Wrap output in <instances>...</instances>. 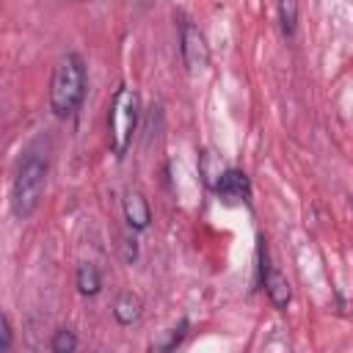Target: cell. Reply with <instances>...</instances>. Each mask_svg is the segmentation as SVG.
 Listing matches in <instances>:
<instances>
[{
    "mask_svg": "<svg viewBox=\"0 0 353 353\" xmlns=\"http://www.w3.org/2000/svg\"><path fill=\"white\" fill-rule=\"evenodd\" d=\"M44 182H47V154L41 152L39 143H33L19 157V165L14 171V182H11V212L19 221H25L36 212V207L44 196Z\"/></svg>",
    "mask_w": 353,
    "mask_h": 353,
    "instance_id": "6da1fadb",
    "label": "cell"
},
{
    "mask_svg": "<svg viewBox=\"0 0 353 353\" xmlns=\"http://www.w3.org/2000/svg\"><path fill=\"white\" fill-rule=\"evenodd\" d=\"M85 85H88V77H85V63L77 52H66L58 58L55 69H52V80H50V108L58 119H66L72 116L83 97H85Z\"/></svg>",
    "mask_w": 353,
    "mask_h": 353,
    "instance_id": "7a4b0ae2",
    "label": "cell"
},
{
    "mask_svg": "<svg viewBox=\"0 0 353 353\" xmlns=\"http://www.w3.org/2000/svg\"><path fill=\"white\" fill-rule=\"evenodd\" d=\"M138 116H141V99L135 94V88L130 85H119V91L113 94L110 102V113H108V127H110V149L116 157H124L135 127H138Z\"/></svg>",
    "mask_w": 353,
    "mask_h": 353,
    "instance_id": "3957f363",
    "label": "cell"
},
{
    "mask_svg": "<svg viewBox=\"0 0 353 353\" xmlns=\"http://www.w3.org/2000/svg\"><path fill=\"white\" fill-rule=\"evenodd\" d=\"M179 41H182V61L190 72L196 69H204L207 61H210V50H207V41H204V33L199 30V25H193V19H188L185 14H179Z\"/></svg>",
    "mask_w": 353,
    "mask_h": 353,
    "instance_id": "277c9868",
    "label": "cell"
},
{
    "mask_svg": "<svg viewBox=\"0 0 353 353\" xmlns=\"http://www.w3.org/2000/svg\"><path fill=\"white\" fill-rule=\"evenodd\" d=\"M215 193L218 199H223L226 204H243L251 199V182L248 174L240 168H226L221 171L218 182H215Z\"/></svg>",
    "mask_w": 353,
    "mask_h": 353,
    "instance_id": "5b68a950",
    "label": "cell"
},
{
    "mask_svg": "<svg viewBox=\"0 0 353 353\" xmlns=\"http://www.w3.org/2000/svg\"><path fill=\"white\" fill-rule=\"evenodd\" d=\"M124 218H127L130 229H135V232H141V229H146V226H149L152 212H149L146 199H143L138 190H130V193L124 196Z\"/></svg>",
    "mask_w": 353,
    "mask_h": 353,
    "instance_id": "8992f818",
    "label": "cell"
},
{
    "mask_svg": "<svg viewBox=\"0 0 353 353\" xmlns=\"http://www.w3.org/2000/svg\"><path fill=\"white\" fill-rule=\"evenodd\" d=\"M262 284H265V292H268L270 303H273L276 309H287V303H290V298H292V290H290L287 276H284L281 270L270 268L268 276L262 279Z\"/></svg>",
    "mask_w": 353,
    "mask_h": 353,
    "instance_id": "52a82bcc",
    "label": "cell"
},
{
    "mask_svg": "<svg viewBox=\"0 0 353 353\" xmlns=\"http://www.w3.org/2000/svg\"><path fill=\"white\" fill-rule=\"evenodd\" d=\"M113 317L119 325H132L141 317V298L135 292H121L113 306Z\"/></svg>",
    "mask_w": 353,
    "mask_h": 353,
    "instance_id": "ba28073f",
    "label": "cell"
},
{
    "mask_svg": "<svg viewBox=\"0 0 353 353\" xmlns=\"http://www.w3.org/2000/svg\"><path fill=\"white\" fill-rule=\"evenodd\" d=\"M77 290H80V295H88V298H94L102 290V279H99L97 265L80 262V268H77Z\"/></svg>",
    "mask_w": 353,
    "mask_h": 353,
    "instance_id": "9c48e42d",
    "label": "cell"
},
{
    "mask_svg": "<svg viewBox=\"0 0 353 353\" xmlns=\"http://www.w3.org/2000/svg\"><path fill=\"white\" fill-rule=\"evenodd\" d=\"M74 347H77V336H74L72 328H58L52 334V339H50V350L52 353H74Z\"/></svg>",
    "mask_w": 353,
    "mask_h": 353,
    "instance_id": "30bf717a",
    "label": "cell"
},
{
    "mask_svg": "<svg viewBox=\"0 0 353 353\" xmlns=\"http://www.w3.org/2000/svg\"><path fill=\"white\" fill-rule=\"evenodd\" d=\"M279 22H281V33L290 39L295 33V25H298V6L292 0L279 3Z\"/></svg>",
    "mask_w": 353,
    "mask_h": 353,
    "instance_id": "8fae6325",
    "label": "cell"
},
{
    "mask_svg": "<svg viewBox=\"0 0 353 353\" xmlns=\"http://www.w3.org/2000/svg\"><path fill=\"white\" fill-rule=\"evenodd\" d=\"M185 334H188V320H179V325H176V328H171L168 342H165V345H160V353H174V347H179V342L185 339Z\"/></svg>",
    "mask_w": 353,
    "mask_h": 353,
    "instance_id": "7c38bea8",
    "label": "cell"
},
{
    "mask_svg": "<svg viewBox=\"0 0 353 353\" xmlns=\"http://www.w3.org/2000/svg\"><path fill=\"white\" fill-rule=\"evenodd\" d=\"M0 323H3V347H0V350H3V353H8V347H11V323H8V317H6V314H3V320H0Z\"/></svg>",
    "mask_w": 353,
    "mask_h": 353,
    "instance_id": "4fadbf2b",
    "label": "cell"
},
{
    "mask_svg": "<svg viewBox=\"0 0 353 353\" xmlns=\"http://www.w3.org/2000/svg\"><path fill=\"white\" fill-rule=\"evenodd\" d=\"M135 256H138V245H135V240H124V259L127 262H135Z\"/></svg>",
    "mask_w": 353,
    "mask_h": 353,
    "instance_id": "5bb4252c",
    "label": "cell"
}]
</instances>
